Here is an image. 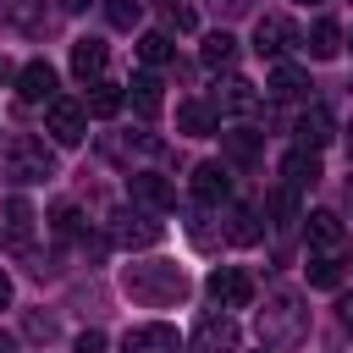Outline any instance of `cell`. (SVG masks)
I'll return each mask as SVG.
<instances>
[{"instance_id":"obj_36","label":"cell","mask_w":353,"mask_h":353,"mask_svg":"<svg viewBox=\"0 0 353 353\" xmlns=\"http://www.w3.org/2000/svg\"><path fill=\"white\" fill-rule=\"evenodd\" d=\"M6 303H11V276L0 270V309H6Z\"/></svg>"},{"instance_id":"obj_23","label":"cell","mask_w":353,"mask_h":353,"mask_svg":"<svg viewBox=\"0 0 353 353\" xmlns=\"http://www.w3.org/2000/svg\"><path fill=\"white\" fill-rule=\"evenodd\" d=\"M199 61L210 66V72H232V61H237V39L221 28V33H210L204 39V50H199Z\"/></svg>"},{"instance_id":"obj_10","label":"cell","mask_w":353,"mask_h":353,"mask_svg":"<svg viewBox=\"0 0 353 353\" xmlns=\"http://www.w3.org/2000/svg\"><path fill=\"white\" fill-rule=\"evenodd\" d=\"M193 199H199L204 210L226 204V199H232V171H226L221 160H199V165H193Z\"/></svg>"},{"instance_id":"obj_31","label":"cell","mask_w":353,"mask_h":353,"mask_svg":"<svg viewBox=\"0 0 353 353\" xmlns=\"http://www.w3.org/2000/svg\"><path fill=\"white\" fill-rule=\"evenodd\" d=\"M105 17H110V28H138L143 0H105Z\"/></svg>"},{"instance_id":"obj_38","label":"cell","mask_w":353,"mask_h":353,"mask_svg":"<svg viewBox=\"0 0 353 353\" xmlns=\"http://www.w3.org/2000/svg\"><path fill=\"white\" fill-rule=\"evenodd\" d=\"M6 77H17V72H11V61H6V55H0V83H6Z\"/></svg>"},{"instance_id":"obj_7","label":"cell","mask_w":353,"mask_h":353,"mask_svg":"<svg viewBox=\"0 0 353 353\" xmlns=\"http://www.w3.org/2000/svg\"><path fill=\"white\" fill-rule=\"evenodd\" d=\"M182 353H237V325H232V314L221 309H210V314H199V325H193V336H188V347Z\"/></svg>"},{"instance_id":"obj_13","label":"cell","mask_w":353,"mask_h":353,"mask_svg":"<svg viewBox=\"0 0 353 353\" xmlns=\"http://www.w3.org/2000/svg\"><path fill=\"white\" fill-rule=\"evenodd\" d=\"M17 94H22L28 105H50V99H55V66H50V61H28V66L17 72Z\"/></svg>"},{"instance_id":"obj_3","label":"cell","mask_w":353,"mask_h":353,"mask_svg":"<svg viewBox=\"0 0 353 353\" xmlns=\"http://www.w3.org/2000/svg\"><path fill=\"white\" fill-rule=\"evenodd\" d=\"M0 165H6V176H11L17 188L50 182V176H55V149H50L44 138H33V132H17V138L0 149Z\"/></svg>"},{"instance_id":"obj_27","label":"cell","mask_w":353,"mask_h":353,"mask_svg":"<svg viewBox=\"0 0 353 353\" xmlns=\"http://www.w3.org/2000/svg\"><path fill=\"white\" fill-rule=\"evenodd\" d=\"M171 55H176V44H171V33H160V28H149L143 39H138V61L154 72V66H171Z\"/></svg>"},{"instance_id":"obj_25","label":"cell","mask_w":353,"mask_h":353,"mask_svg":"<svg viewBox=\"0 0 353 353\" xmlns=\"http://www.w3.org/2000/svg\"><path fill=\"white\" fill-rule=\"evenodd\" d=\"M265 215H270V226H276V232H287L292 221H303V215H298V188H287V182H281V188L265 199Z\"/></svg>"},{"instance_id":"obj_40","label":"cell","mask_w":353,"mask_h":353,"mask_svg":"<svg viewBox=\"0 0 353 353\" xmlns=\"http://www.w3.org/2000/svg\"><path fill=\"white\" fill-rule=\"evenodd\" d=\"M347 160H353V127H347Z\"/></svg>"},{"instance_id":"obj_32","label":"cell","mask_w":353,"mask_h":353,"mask_svg":"<svg viewBox=\"0 0 353 353\" xmlns=\"http://www.w3.org/2000/svg\"><path fill=\"white\" fill-rule=\"evenodd\" d=\"M22 331H28L33 342H55V314H39V309H28V314H22Z\"/></svg>"},{"instance_id":"obj_24","label":"cell","mask_w":353,"mask_h":353,"mask_svg":"<svg viewBox=\"0 0 353 353\" xmlns=\"http://www.w3.org/2000/svg\"><path fill=\"white\" fill-rule=\"evenodd\" d=\"M121 83H110V77H99V83H88V99H83V110L88 116H116L121 110Z\"/></svg>"},{"instance_id":"obj_2","label":"cell","mask_w":353,"mask_h":353,"mask_svg":"<svg viewBox=\"0 0 353 353\" xmlns=\"http://www.w3.org/2000/svg\"><path fill=\"white\" fill-rule=\"evenodd\" d=\"M254 325H259V342H265L270 353H292V347L309 336V303H303V292L276 287V292L265 298V309L254 314Z\"/></svg>"},{"instance_id":"obj_14","label":"cell","mask_w":353,"mask_h":353,"mask_svg":"<svg viewBox=\"0 0 353 353\" xmlns=\"http://www.w3.org/2000/svg\"><path fill=\"white\" fill-rule=\"evenodd\" d=\"M331 138H336V121H331V110H325V105H309V110L298 116V149H314V154H320Z\"/></svg>"},{"instance_id":"obj_43","label":"cell","mask_w":353,"mask_h":353,"mask_svg":"<svg viewBox=\"0 0 353 353\" xmlns=\"http://www.w3.org/2000/svg\"><path fill=\"white\" fill-rule=\"evenodd\" d=\"M265 353H270V347H265Z\"/></svg>"},{"instance_id":"obj_12","label":"cell","mask_w":353,"mask_h":353,"mask_svg":"<svg viewBox=\"0 0 353 353\" xmlns=\"http://www.w3.org/2000/svg\"><path fill=\"white\" fill-rule=\"evenodd\" d=\"M342 44H347V39H342V22H336V17H314L309 33H303V50H309L314 61H336Z\"/></svg>"},{"instance_id":"obj_39","label":"cell","mask_w":353,"mask_h":353,"mask_svg":"<svg viewBox=\"0 0 353 353\" xmlns=\"http://www.w3.org/2000/svg\"><path fill=\"white\" fill-rule=\"evenodd\" d=\"M61 6H66V11H83V6H94V0H61Z\"/></svg>"},{"instance_id":"obj_41","label":"cell","mask_w":353,"mask_h":353,"mask_svg":"<svg viewBox=\"0 0 353 353\" xmlns=\"http://www.w3.org/2000/svg\"><path fill=\"white\" fill-rule=\"evenodd\" d=\"M347 270H353V243H347Z\"/></svg>"},{"instance_id":"obj_26","label":"cell","mask_w":353,"mask_h":353,"mask_svg":"<svg viewBox=\"0 0 353 353\" xmlns=\"http://www.w3.org/2000/svg\"><path fill=\"white\" fill-rule=\"evenodd\" d=\"M0 232H6V243H28V232H33V204L28 199H6V221H0Z\"/></svg>"},{"instance_id":"obj_42","label":"cell","mask_w":353,"mask_h":353,"mask_svg":"<svg viewBox=\"0 0 353 353\" xmlns=\"http://www.w3.org/2000/svg\"><path fill=\"white\" fill-rule=\"evenodd\" d=\"M298 6H314V0H298Z\"/></svg>"},{"instance_id":"obj_17","label":"cell","mask_w":353,"mask_h":353,"mask_svg":"<svg viewBox=\"0 0 353 353\" xmlns=\"http://www.w3.org/2000/svg\"><path fill=\"white\" fill-rule=\"evenodd\" d=\"M215 121H221V116H215L210 99H182V105H176V132H188V138H210Z\"/></svg>"},{"instance_id":"obj_30","label":"cell","mask_w":353,"mask_h":353,"mask_svg":"<svg viewBox=\"0 0 353 353\" xmlns=\"http://www.w3.org/2000/svg\"><path fill=\"white\" fill-rule=\"evenodd\" d=\"M309 287H342V259H331V254H314L309 259Z\"/></svg>"},{"instance_id":"obj_37","label":"cell","mask_w":353,"mask_h":353,"mask_svg":"<svg viewBox=\"0 0 353 353\" xmlns=\"http://www.w3.org/2000/svg\"><path fill=\"white\" fill-rule=\"evenodd\" d=\"M0 353H17V336L11 331H0Z\"/></svg>"},{"instance_id":"obj_15","label":"cell","mask_w":353,"mask_h":353,"mask_svg":"<svg viewBox=\"0 0 353 353\" xmlns=\"http://www.w3.org/2000/svg\"><path fill=\"white\" fill-rule=\"evenodd\" d=\"M210 105H215V116H221V110H226V116H248V110L259 105V94H254V83H248V77H226V83L215 88V99H210Z\"/></svg>"},{"instance_id":"obj_20","label":"cell","mask_w":353,"mask_h":353,"mask_svg":"<svg viewBox=\"0 0 353 353\" xmlns=\"http://www.w3.org/2000/svg\"><path fill=\"white\" fill-rule=\"evenodd\" d=\"M127 99H132V110L149 121V116H160V105H165V94H160V77L154 72H138L132 83H127Z\"/></svg>"},{"instance_id":"obj_34","label":"cell","mask_w":353,"mask_h":353,"mask_svg":"<svg viewBox=\"0 0 353 353\" xmlns=\"http://www.w3.org/2000/svg\"><path fill=\"white\" fill-rule=\"evenodd\" d=\"M77 353H105V331H83L77 336Z\"/></svg>"},{"instance_id":"obj_33","label":"cell","mask_w":353,"mask_h":353,"mask_svg":"<svg viewBox=\"0 0 353 353\" xmlns=\"http://www.w3.org/2000/svg\"><path fill=\"white\" fill-rule=\"evenodd\" d=\"M55 270H61V265H55V254H33V248H28V276H33V281H50Z\"/></svg>"},{"instance_id":"obj_5","label":"cell","mask_w":353,"mask_h":353,"mask_svg":"<svg viewBox=\"0 0 353 353\" xmlns=\"http://www.w3.org/2000/svg\"><path fill=\"white\" fill-rule=\"evenodd\" d=\"M204 292L215 298V309H248L254 303V276L243 265H215L210 281H204Z\"/></svg>"},{"instance_id":"obj_6","label":"cell","mask_w":353,"mask_h":353,"mask_svg":"<svg viewBox=\"0 0 353 353\" xmlns=\"http://www.w3.org/2000/svg\"><path fill=\"white\" fill-rule=\"evenodd\" d=\"M160 237H165V226L149 210H116L110 215V243H121V248H154Z\"/></svg>"},{"instance_id":"obj_11","label":"cell","mask_w":353,"mask_h":353,"mask_svg":"<svg viewBox=\"0 0 353 353\" xmlns=\"http://www.w3.org/2000/svg\"><path fill=\"white\" fill-rule=\"evenodd\" d=\"M121 353H182V342H176V331L171 325H132L127 336H121Z\"/></svg>"},{"instance_id":"obj_1","label":"cell","mask_w":353,"mask_h":353,"mask_svg":"<svg viewBox=\"0 0 353 353\" xmlns=\"http://www.w3.org/2000/svg\"><path fill=\"white\" fill-rule=\"evenodd\" d=\"M121 287H127V298L143 303V309H176V303L193 292V281H188L182 265H171V259H132V265L121 270Z\"/></svg>"},{"instance_id":"obj_18","label":"cell","mask_w":353,"mask_h":353,"mask_svg":"<svg viewBox=\"0 0 353 353\" xmlns=\"http://www.w3.org/2000/svg\"><path fill=\"white\" fill-rule=\"evenodd\" d=\"M221 149H226L232 165H254V160L265 154V132H254V127H232V132H221Z\"/></svg>"},{"instance_id":"obj_22","label":"cell","mask_w":353,"mask_h":353,"mask_svg":"<svg viewBox=\"0 0 353 353\" xmlns=\"http://www.w3.org/2000/svg\"><path fill=\"white\" fill-rule=\"evenodd\" d=\"M105 55H110V50H105L99 39H77V44H72V72H77L83 83H88V77L99 83V72H105Z\"/></svg>"},{"instance_id":"obj_19","label":"cell","mask_w":353,"mask_h":353,"mask_svg":"<svg viewBox=\"0 0 353 353\" xmlns=\"http://www.w3.org/2000/svg\"><path fill=\"white\" fill-rule=\"evenodd\" d=\"M281 182L298 188V193L314 188V182H320V154H314V149H292V154H281Z\"/></svg>"},{"instance_id":"obj_21","label":"cell","mask_w":353,"mask_h":353,"mask_svg":"<svg viewBox=\"0 0 353 353\" xmlns=\"http://www.w3.org/2000/svg\"><path fill=\"white\" fill-rule=\"evenodd\" d=\"M303 232H309L314 254H331V248L342 243V221H336L331 210H314V215H303Z\"/></svg>"},{"instance_id":"obj_44","label":"cell","mask_w":353,"mask_h":353,"mask_svg":"<svg viewBox=\"0 0 353 353\" xmlns=\"http://www.w3.org/2000/svg\"><path fill=\"white\" fill-rule=\"evenodd\" d=\"M347 44H353V39H347Z\"/></svg>"},{"instance_id":"obj_29","label":"cell","mask_w":353,"mask_h":353,"mask_svg":"<svg viewBox=\"0 0 353 353\" xmlns=\"http://www.w3.org/2000/svg\"><path fill=\"white\" fill-rule=\"evenodd\" d=\"M50 232H55V237H83V210H77L72 199H61V204L50 210Z\"/></svg>"},{"instance_id":"obj_4","label":"cell","mask_w":353,"mask_h":353,"mask_svg":"<svg viewBox=\"0 0 353 353\" xmlns=\"http://www.w3.org/2000/svg\"><path fill=\"white\" fill-rule=\"evenodd\" d=\"M44 132H50L61 149H77V143H83V132H88V110H83L77 99L55 94V99L44 105Z\"/></svg>"},{"instance_id":"obj_35","label":"cell","mask_w":353,"mask_h":353,"mask_svg":"<svg viewBox=\"0 0 353 353\" xmlns=\"http://www.w3.org/2000/svg\"><path fill=\"white\" fill-rule=\"evenodd\" d=\"M336 320L353 331V292H342V303H336Z\"/></svg>"},{"instance_id":"obj_28","label":"cell","mask_w":353,"mask_h":353,"mask_svg":"<svg viewBox=\"0 0 353 353\" xmlns=\"http://www.w3.org/2000/svg\"><path fill=\"white\" fill-rule=\"evenodd\" d=\"M226 243H259V210H248V204H237L232 215H226Z\"/></svg>"},{"instance_id":"obj_8","label":"cell","mask_w":353,"mask_h":353,"mask_svg":"<svg viewBox=\"0 0 353 353\" xmlns=\"http://www.w3.org/2000/svg\"><path fill=\"white\" fill-rule=\"evenodd\" d=\"M292 44H303V33H298L287 17H259V22H254V55H265V61H281Z\"/></svg>"},{"instance_id":"obj_16","label":"cell","mask_w":353,"mask_h":353,"mask_svg":"<svg viewBox=\"0 0 353 353\" xmlns=\"http://www.w3.org/2000/svg\"><path fill=\"white\" fill-rule=\"evenodd\" d=\"M265 94H270V99H309V72H303V66H292V61H276V72H270Z\"/></svg>"},{"instance_id":"obj_9","label":"cell","mask_w":353,"mask_h":353,"mask_svg":"<svg viewBox=\"0 0 353 353\" xmlns=\"http://www.w3.org/2000/svg\"><path fill=\"white\" fill-rule=\"evenodd\" d=\"M127 193H132V204L149 210V215H160V210L176 204V188H171L160 171H132V176H127Z\"/></svg>"}]
</instances>
